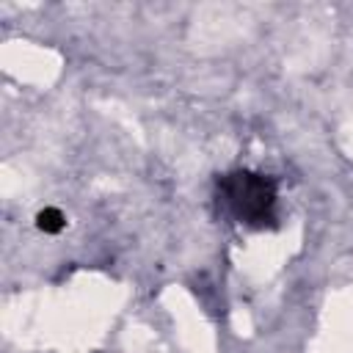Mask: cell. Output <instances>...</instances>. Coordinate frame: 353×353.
<instances>
[{
	"mask_svg": "<svg viewBox=\"0 0 353 353\" xmlns=\"http://www.w3.org/2000/svg\"><path fill=\"white\" fill-rule=\"evenodd\" d=\"M223 196L229 207L234 210V215L245 223H265L276 201L273 182L259 174H248V171L229 174L223 179Z\"/></svg>",
	"mask_w": 353,
	"mask_h": 353,
	"instance_id": "6da1fadb",
	"label": "cell"
},
{
	"mask_svg": "<svg viewBox=\"0 0 353 353\" xmlns=\"http://www.w3.org/2000/svg\"><path fill=\"white\" fill-rule=\"evenodd\" d=\"M63 215H61V210H55V207H44L39 215H36V226L41 229V232H50V234H55V232H61L63 229Z\"/></svg>",
	"mask_w": 353,
	"mask_h": 353,
	"instance_id": "7a4b0ae2",
	"label": "cell"
}]
</instances>
